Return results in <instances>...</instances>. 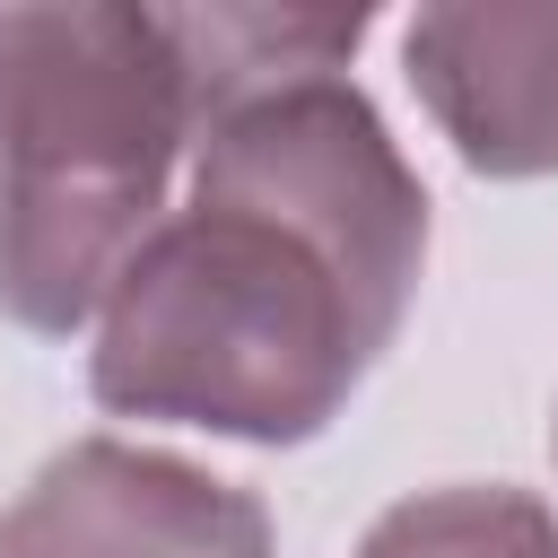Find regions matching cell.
<instances>
[{
  "label": "cell",
  "instance_id": "277c9868",
  "mask_svg": "<svg viewBox=\"0 0 558 558\" xmlns=\"http://www.w3.org/2000/svg\"><path fill=\"white\" fill-rule=\"evenodd\" d=\"M401 70L471 174H558V0H436L401 17Z\"/></svg>",
  "mask_w": 558,
  "mask_h": 558
},
{
  "label": "cell",
  "instance_id": "7a4b0ae2",
  "mask_svg": "<svg viewBox=\"0 0 558 558\" xmlns=\"http://www.w3.org/2000/svg\"><path fill=\"white\" fill-rule=\"evenodd\" d=\"M192 105L157 9L0 0V323L70 340L166 218Z\"/></svg>",
  "mask_w": 558,
  "mask_h": 558
},
{
  "label": "cell",
  "instance_id": "3957f363",
  "mask_svg": "<svg viewBox=\"0 0 558 558\" xmlns=\"http://www.w3.org/2000/svg\"><path fill=\"white\" fill-rule=\"evenodd\" d=\"M0 558H279L253 488L122 436L52 453L0 514Z\"/></svg>",
  "mask_w": 558,
  "mask_h": 558
},
{
  "label": "cell",
  "instance_id": "5b68a950",
  "mask_svg": "<svg viewBox=\"0 0 558 558\" xmlns=\"http://www.w3.org/2000/svg\"><path fill=\"white\" fill-rule=\"evenodd\" d=\"M157 26L174 44L192 122L244 87L349 70V52L366 44V9H157Z\"/></svg>",
  "mask_w": 558,
  "mask_h": 558
},
{
  "label": "cell",
  "instance_id": "8992f818",
  "mask_svg": "<svg viewBox=\"0 0 558 558\" xmlns=\"http://www.w3.org/2000/svg\"><path fill=\"white\" fill-rule=\"evenodd\" d=\"M357 558H558V514L523 488H418L366 523Z\"/></svg>",
  "mask_w": 558,
  "mask_h": 558
},
{
  "label": "cell",
  "instance_id": "52a82bcc",
  "mask_svg": "<svg viewBox=\"0 0 558 558\" xmlns=\"http://www.w3.org/2000/svg\"><path fill=\"white\" fill-rule=\"evenodd\" d=\"M549 453H558V418H549Z\"/></svg>",
  "mask_w": 558,
  "mask_h": 558
},
{
  "label": "cell",
  "instance_id": "6da1fadb",
  "mask_svg": "<svg viewBox=\"0 0 558 558\" xmlns=\"http://www.w3.org/2000/svg\"><path fill=\"white\" fill-rule=\"evenodd\" d=\"M427 262V183L349 70L244 87L192 122V192L122 262L87 392L235 445L323 436L392 349Z\"/></svg>",
  "mask_w": 558,
  "mask_h": 558
}]
</instances>
